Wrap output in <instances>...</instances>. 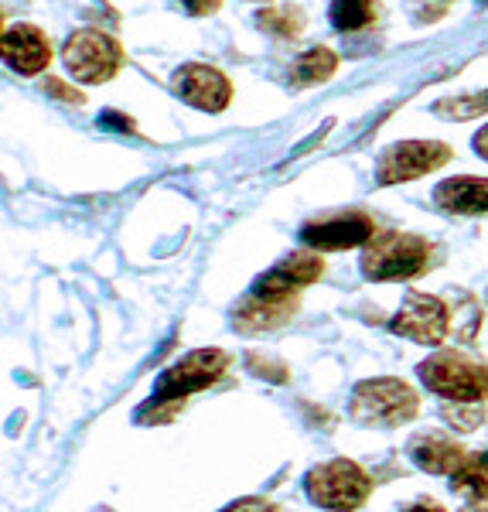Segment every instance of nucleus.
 <instances>
[{"instance_id": "nucleus-1", "label": "nucleus", "mask_w": 488, "mask_h": 512, "mask_svg": "<svg viewBox=\"0 0 488 512\" xmlns=\"http://www.w3.org/2000/svg\"><path fill=\"white\" fill-rule=\"evenodd\" d=\"M226 366H229V355L222 352V349H198V352H188L185 359L175 362V366H171L168 373L157 379L151 403H147V407L140 410L137 420H147L151 414H154V420H157V414H161V410H164V417H171L192 393L209 390L215 379L226 373Z\"/></svg>"}, {"instance_id": "nucleus-2", "label": "nucleus", "mask_w": 488, "mask_h": 512, "mask_svg": "<svg viewBox=\"0 0 488 512\" xmlns=\"http://www.w3.org/2000/svg\"><path fill=\"white\" fill-rule=\"evenodd\" d=\"M62 65L82 86H99L123 69V45L110 31L79 28L62 41Z\"/></svg>"}, {"instance_id": "nucleus-3", "label": "nucleus", "mask_w": 488, "mask_h": 512, "mask_svg": "<svg viewBox=\"0 0 488 512\" xmlns=\"http://www.w3.org/2000/svg\"><path fill=\"white\" fill-rule=\"evenodd\" d=\"M420 379L430 393L458 403H485L488 400V366L468 359L461 352H437L420 362Z\"/></svg>"}, {"instance_id": "nucleus-4", "label": "nucleus", "mask_w": 488, "mask_h": 512, "mask_svg": "<svg viewBox=\"0 0 488 512\" xmlns=\"http://www.w3.org/2000/svg\"><path fill=\"white\" fill-rule=\"evenodd\" d=\"M430 243L413 233L372 236L362 253V274L369 280H410L430 267Z\"/></svg>"}, {"instance_id": "nucleus-5", "label": "nucleus", "mask_w": 488, "mask_h": 512, "mask_svg": "<svg viewBox=\"0 0 488 512\" xmlns=\"http://www.w3.org/2000/svg\"><path fill=\"white\" fill-rule=\"evenodd\" d=\"M352 420L362 427H396L417 417L420 400L403 379H366L352 393Z\"/></svg>"}, {"instance_id": "nucleus-6", "label": "nucleus", "mask_w": 488, "mask_h": 512, "mask_svg": "<svg viewBox=\"0 0 488 512\" xmlns=\"http://www.w3.org/2000/svg\"><path fill=\"white\" fill-rule=\"evenodd\" d=\"M308 495L314 506L332 509V512H355L366 506L372 495V478L362 472L355 461L335 458L308 472Z\"/></svg>"}, {"instance_id": "nucleus-7", "label": "nucleus", "mask_w": 488, "mask_h": 512, "mask_svg": "<svg viewBox=\"0 0 488 512\" xmlns=\"http://www.w3.org/2000/svg\"><path fill=\"white\" fill-rule=\"evenodd\" d=\"M451 161V147L437 144V140H400V144L386 147L383 158L376 164L379 185H400L413 181L427 171H437Z\"/></svg>"}, {"instance_id": "nucleus-8", "label": "nucleus", "mask_w": 488, "mask_h": 512, "mask_svg": "<svg viewBox=\"0 0 488 512\" xmlns=\"http://www.w3.org/2000/svg\"><path fill=\"white\" fill-rule=\"evenodd\" d=\"M390 328L396 335L413 338V342H420V345H441L451 332V311L441 297L413 291L407 294L403 308L396 311Z\"/></svg>"}, {"instance_id": "nucleus-9", "label": "nucleus", "mask_w": 488, "mask_h": 512, "mask_svg": "<svg viewBox=\"0 0 488 512\" xmlns=\"http://www.w3.org/2000/svg\"><path fill=\"white\" fill-rule=\"evenodd\" d=\"M171 89L178 99H185L188 106L202 113H222L233 99V82L222 76L215 65L188 62L171 76Z\"/></svg>"}, {"instance_id": "nucleus-10", "label": "nucleus", "mask_w": 488, "mask_h": 512, "mask_svg": "<svg viewBox=\"0 0 488 512\" xmlns=\"http://www.w3.org/2000/svg\"><path fill=\"white\" fill-rule=\"evenodd\" d=\"M376 226L366 212H338V216L308 222L301 229V243L311 246L318 253H332V250H352V246L369 243Z\"/></svg>"}, {"instance_id": "nucleus-11", "label": "nucleus", "mask_w": 488, "mask_h": 512, "mask_svg": "<svg viewBox=\"0 0 488 512\" xmlns=\"http://www.w3.org/2000/svg\"><path fill=\"white\" fill-rule=\"evenodd\" d=\"M0 59L18 76H38L52 65V41L35 24H14L0 38Z\"/></svg>"}, {"instance_id": "nucleus-12", "label": "nucleus", "mask_w": 488, "mask_h": 512, "mask_svg": "<svg viewBox=\"0 0 488 512\" xmlns=\"http://www.w3.org/2000/svg\"><path fill=\"white\" fill-rule=\"evenodd\" d=\"M321 274H325V263H321V256L311 253V250H301V253H291L287 260H280L274 270H267V274L256 280L253 294H260V297H291L294 291H301V287L314 284Z\"/></svg>"}, {"instance_id": "nucleus-13", "label": "nucleus", "mask_w": 488, "mask_h": 512, "mask_svg": "<svg viewBox=\"0 0 488 512\" xmlns=\"http://www.w3.org/2000/svg\"><path fill=\"white\" fill-rule=\"evenodd\" d=\"M297 311L294 294L291 297H260L250 294L246 301H239V308L233 311V325L243 335H260V332H274V328L287 325Z\"/></svg>"}, {"instance_id": "nucleus-14", "label": "nucleus", "mask_w": 488, "mask_h": 512, "mask_svg": "<svg viewBox=\"0 0 488 512\" xmlns=\"http://www.w3.org/2000/svg\"><path fill=\"white\" fill-rule=\"evenodd\" d=\"M434 202L454 216H482L488 212V178L458 175L434 188Z\"/></svg>"}, {"instance_id": "nucleus-15", "label": "nucleus", "mask_w": 488, "mask_h": 512, "mask_svg": "<svg viewBox=\"0 0 488 512\" xmlns=\"http://www.w3.org/2000/svg\"><path fill=\"white\" fill-rule=\"evenodd\" d=\"M410 458L417 468H424L430 475H451L461 465L465 451L461 444L448 434H417L410 441Z\"/></svg>"}, {"instance_id": "nucleus-16", "label": "nucleus", "mask_w": 488, "mask_h": 512, "mask_svg": "<svg viewBox=\"0 0 488 512\" xmlns=\"http://www.w3.org/2000/svg\"><path fill=\"white\" fill-rule=\"evenodd\" d=\"M451 489L471 502L488 499V451L465 454V458H461V465L451 472Z\"/></svg>"}, {"instance_id": "nucleus-17", "label": "nucleus", "mask_w": 488, "mask_h": 512, "mask_svg": "<svg viewBox=\"0 0 488 512\" xmlns=\"http://www.w3.org/2000/svg\"><path fill=\"white\" fill-rule=\"evenodd\" d=\"M335 69H338L335 52H328V48H311V52H304L301 59L294 62V82L297 86H318V82H325Z\"/></svg>"}, {"instance_id": "nucleus-18", "label": "nucleus", "mask_w": 488, "mask_h": 512, "mask_svg": "<svg viewBox=\"0 0 488 512\" xmlns=\"http://www.w3.org/2000/svg\"><path fill=\"white\" fill-rule=\"evenodd\" d=\"M376 18V0H335L332 24L338 31H362Z\"/></svg>"}, {"instance_id": "nucleus-19", "label": "nucleus", "mask_w": 488, "mask_h": 512, "mask_svg": "<svg viewBox=\"0 0 488 512\" xmlns=\"http://www.w3.org/2000/svg\"><path fill=\"white\" fill-rule=\"evenodd\" d=\"M256 24L277 38H297L304 31V14L297 7H267L256 14Z\"/></svg>"}, {"instance_id": "nucleus-20", "label": "nucleus", "mask_w": 488, "mask_h": 512, "mask_svg": "<svg viewBox=\"0 0 488 512\" xmlns=\"http://www.w3.org/2000/svg\"><path fill=\"white\" fill-rule=\"evenodd\" d=\"M441 417L448 420V424L454 427V431H478L482 427V420H485V407L482 403H444L441 407Z\"/></svg>"}, {"instance_id": "nucleus-21", "label": "nucleus", "mask_w": 488, "mask_h": 512, "mask_svg": "<svg viewBox=\"0 0 488 512\" xmlns=\"http://www.w3.org/2000/svg\"><path fill=\"white\" fill-rule=\"evenodd\" d=\"M434 113H444L448 120H471L488 113V96H468V99H441Z\"/></svg>"}, {"instance_id": "nucleus-22", "label": "nucleus", "mask_w": 488, "mask_h": 512, "mask_svg": "<svg viewBox=\"0 0 488 512\" xmlns=\"http://www.w3.org/2000/svg\"><path fill=\"white\" fill-rule=\"evenodd\" d=\"M246 362H250V369L256 376H267V379H274V383H284V379H287V369L280 366V362H274V359H263V355L250 352V355H246Z\"/></svg>"}, {"instance_id": "nucleus-23", "label": "nucleus", "mask_w": 488, "mask_h": 512, "mask_svg": "<svg viewBox=\"0 0 488 512\" xmlns=\"http://www.w3.org/2000/svg\"><path fill=\"white\" fill-rule=\"evenodd\" d=\"M222 512H277V506H274V502H267V499H239V502L226 506Z\"/></svg>"}, {"instance_id": "nucleus-24", "label": "nucleus", "mask_w": 488, "mask_h": 512, "mask_svg": "<svg viewBox=\"0 0 488 512\" xmlns=\"http://www.w3.org/2000/svg\"><path fill=\"white\" fill-rule=\"evenodd\" d=\"M181 7H185L192 18H205V14L219 11V0H181Z\"/></svg>"}, {"instance_id": "nucleus-25", "label": "nucleus", "mask_w": 488, "mask_h": 512, "mask_svg": "<svg viewBox=\"0 0 488 512\" xmlns=\"http://www.w3.org/2000/svg\"><path fill=\"white\" fill-rule=\"evenodd\" d=\"M45 89H48V93H52V96L65 99V103H82V99H86L82 93H65V89H69V86H62L59 79H48V82H45Z\"/></svg>"}, {"instance_id": "nucleus-26", "label": "nucleus", "mask_w": 488, "mask_h": 512, "mask_svg": "<svg viewBox=\"0 0 488 512\" xmlns=\"http://www.w3.org/2000/svg\"><path fill=\"white\" fill-rule=\"evenodd\" d=\"M475 154H478V158H485V161H488V127H482V130L475 134Z\"/></svg>"}, {"instance_id": "nucleus-27", "label": "nucleus", "mask_w": 488, "mask_h": 512, "mask_svg": "<svg viewBox=\"0 0 488 512\" xmlns=\"http://www.w3.org/2000/svg\"><path fill=\"white\" fill-rule=\"evenodd\" d=\"M400 512H448L444 506H437V502H413V506L400 509Z\"/></svg>"}, {"instance_id": "nucleus-28", "label": "nucleus", "mask_w": 488, "mask_h": 512, "mask_svg": "<svg viewBox=\"0 0 488 512\" xmlns=\"http://www.w3.org/2000/svg\"><path fill=\"white\" fill-rule=\"evenodd\" d=\"M0 38H4V18H0Z\"/></svg>"}]
</instances>
